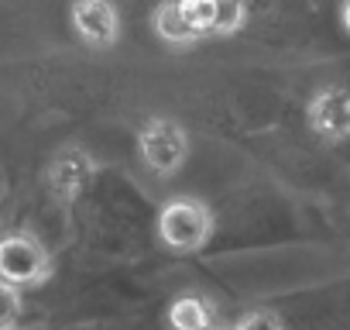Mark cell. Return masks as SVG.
I'll return each instance as SVG.
<instances>
[{
    "label": "cell",
    "mask_w": 350,
    "mask_h": 330,
    "mask_svg": "<svg viewBox=\"0 0 350 330\" xmlns=\"http://www.w3.org/2000/svg\"><path fill=\"white\" fill-rule=\"evenodd\" d=\"M72 28L93 49H110L120 35V14L113 0H76L72 4Z\"/></svg>",
    "instance_id": "cell-5"
},
{
    "label": "cell",
    "mask_w": 350,
    "mask_h": 330,
    "mask_svg": "<svg viewBox=\"0 0 350 330\" xmlns=\"http://www.w3.org/2000/svg\"><path fill=\"white\" fill-rule=\"evenodd\" d=\"M137 155L151 176H175L186 165L189 138L186 127L172 117H151L137 134Z\"/></svg>",
    "instance_id": "cell-2"
},
{
    "label": "cell",
    "mask_w": 350,
    "mask_h": 330,
    "mask_svg": "<svg viewBox=\"0 0 350 330\" xmlns=\"http://www.w3.org/2000/svg\"><path fill=\"white\" fill-rule=\"evenodd\" d=\"M93 179V158L83 148H62L49 165V186L59 200H76Z\"/></svg>",
    "instance_id": "cell-7"
},
{
    "label": "cell",
    "mask_w": 350,
    "mask_h": 330,
    "mask_svg": "<svg viewBox=\"0 0 350 330\" xmlns=\"http://www.w3.org/2000/svg\"><path fill=\"white\" fill-rule=\"evenodd\" d=\"M213 234V214L196 196H175L158 210V241L168 251H200Z\"/></svg>",
    "instance_id": "cell-1"
},
{
    "label": "cell",
    "mask_w": 350,
    "mask_h": 330,
    "mask_svg": "<svg viewBox=\"0 0 350 330\" xmlns=\"http://www.w3.org/2000/svg\"><path fill=\"white\" fill-rule=\"evenodd\" d=\"M343 28L350 31V0H347V4H343Z\"/></svg>",
    "instance_id": "cell-12"
},
{
    "label": "cell",
    "mask_w": 350,
    "mask_h": 330,
    "mask_svg": "<svg viewBox=\"0 0 350 330\" xmlns=\"http://www.w3.org/2000/svg\"><path fill=\"white\" fill-rule=\"evenodd\" d=\"M309 127L316 138L340 144L350 138V90L343 86H323L309 100Z\"/></svg>",
    "instance_id": "cell-4"
},
{
    "label": "cell",
    "mask_w": 350,
    "mask_h": 330,
    "mask_svg": "<svg viewBox=\"0 0 350 330\" xmlns=\"http://www.w3.org/2000/svg\"><path fill=\"white\" fill-rule=\"evenodd\" d=\"M151 28L168 45H193V42H200V31H196V25H193L183 0H161V4L154 8V14H151Z\"/></svg>",
    "instance_id": "cell-8"
},
{
    "label": "cell",
    "mask_w": 350,
    "mask_h": 330,
    "mask_svg": "<svg viewBox=\"0 0 350 330\" xmlns=\"http://www.w3.org/2000/svg\"><path fill=\"white\" fill-rule=\"evenodd\" d=\"M49 275H52V258L38 238L25 231L0 238V279L4 282L28 289V285H42Z\"/></svg>",
    "instance_id": "cell-3"
},
{
    "label": "cell",
    "mask_w": 350,
    "mask_h": 330,
    "mask_svg": "<svg viewBox=\"0 0 350 330\" xmlns=\"http://www.w3.org/2000/svg\"><path fill=\"white\" fill-rule=\"evenodd\" d=\"M21 316V289L0 279V327H11Z\"/></svg>",
    "instance_id": "cell-10"
},
{
    "label": "cell",
    "mask_w": 350,
    "mask_h": 330,
    "mask_svg": "<svg viewBox=\"0 0 350 330\" xmlns=\"http://www.w3.org/2000/svg\"><path fill=\"white\" fill-rule=\"evenodd\" d=\"M168 323L175 330H206L213 323V306H210V299H203L196 292H183L168 306Z\"/></svg>",
    "instance_id": "cell-9"
},
{
    "label": "cell",
    "mask_w": 350,
    "mask_h": 330,
    "mask_svg": "<svg viewBox=\"0 0 350 330\" xmlns=\"http://www.w3.org/2000/svg\"><path fill=\"white\" fill-rule=\"evenodd\" d=\"M200 38L213 35H234L247 21V4L244 0H183Z\"/></svg>",
    "instance_id": "cell-6"
},
{
    "label": "cell",
    "mask_w": 350,
    "mask_h": 330,
    "mask_svg": "<svg viewBox=\"0 0 350 330\" xmlns=\"http://www.w3.org/2000/svg\"><path fill=\"white\" fill-rule=\"evenodd\" d=\"M237 327L241 330H275V327H282V316L271 309H251V313L237 316Z\"/></svg>",
    "instance_id": "cell-11"
}]
</instances>
